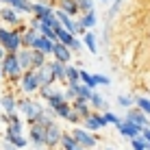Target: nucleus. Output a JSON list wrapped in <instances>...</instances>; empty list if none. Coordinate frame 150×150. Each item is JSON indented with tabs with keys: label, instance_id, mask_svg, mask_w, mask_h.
<instances>
[{
	"label": "nucleus",
	"instance_id": "f257e3e1",
	"mask_svg": "<svg viewBox=\"0 0 150 150\" xmlns=\"http://www.w3.org/2000/svg\"><path fill=\"white\" fill-rule=\"evenodd\" d=\"M2 74L11 76V79H22L24 68L20 65L18 54H15V52H7V57L2 59Z\"/></svg>",
	"mask_w": 150,
	"mask_h": 150
},
{
	"label": "nucleus",
	"instance_id": "f03ea898",
	"mask_svg": "<svg viewBox=\"0 0 150 150\" xmlns=\"http://www.w3.org/2000/svg\"><path fill=\"white\" fill-rule=\"evenodd\" d=\"M39 87H41V83H39L37 70H24V74H22V89L26 91V94H35Z\"/></svg>",
	"mask_w": 150,
	"mask_h": 150
},
{
	"label": "nucleus",
	"instance_id": "7ed1b4c3",
	"mask_svg": "<svg viewBox=\"0 0 150 150\" xmlns=\"http://www.w3.org/2000/svg\"><path fill=\"white\" fill-rule=\"evenodd\" d=\"M18 107H20V111H22L30 122H35V120L41 115V113H44V107L37 105V102H33V100H20Z\"/></svg>",
	"mask_w": 150,
	"mask_h": 150
},
{
	"label": "nucleus",
	"instance_id": "20e7f679",
	"mask_svg": "<svg viewBox=\"0 0 150 150\" xmlns=\"http://www.w3.org/2000/svg\"><path fill=\"white\" fill-rule=\"evenodd\" d=\"M117 131H120V135H124L126 139H133V137H137V135H142V131H144V126H139V124L135 122H131V120H124L117 124Z\"/></svg>",
	"mask_w": 150,
	"mask_h": 150
},
{
	"label": "nucleus",
	"instance_id": "39448f33",
	"mask_svg": "<svg viewBox=\"0 0 150 150\" xmlns=\"http://www.w3.org/2000/svg\"><path fill=\"white\" fill-rule=\"evenodd\" d=\"M30 142L35 146H46V124L30 122Z\"/></svg>",
	"mask_w": 150,
	"mask_h": 150
},
{
	"label": "nucleus",
	"instance_id": "423d86ee",
	"mask_svg": "<svg viewBox=\"0 0 150 150\" xmlns=\"http://www.w3.org/2000/svg\"><path fill=\"white\" fill-rule=\"evenodd\" d=\"M61 135H63V133H61V128L57 126L54 122H50L48 126H46V146H57V144H61Z\"/></svg>",
	"mask_w": 150,
	"mask_h": 150
},
{
	"label": "nucleus",
	"instance_id": "0eeeda50",
	"mask_svg": "<svg viewBox=\"0 0 150 150\" xmlns=\"http://www.w3.org/2000/svg\"><path fill=\"white\" fill-rule=\"evenodd\" d=\"M72 135H74L76 142H79L81 146H85V148H94L96 144H98V139H96L94 135H89V131H87V128H76Z\"/></svg>",
	"mask_w": 150,
	"mask_h": 150
},
{
	"label": "nucleus",
	"instance_id": "6e6552de",
	"mask_svg": "<svg viewBox=\"0 0 150 150\" xmlns=\"http://www.w3.org/2000/svg\"><path fill=\"white\" fill-rule=\"evenodd\" d=\"M37 76H39L41 85H52V83L57 81V76H54V72H52V63L46 61L41 68H37Z\"/></svg>",
	"mask_w": 150,
	"mask_h": 150
},
{
	"label": "nucleus",
	"instance_id": "1a4fd4ad",
	"mask_svg": "<svg viewBox=\"0 0 150 150\" xmlns=\"http://www.w3.org/2000/svg\"><path fill=\"white\" fill-rule=\"evenodd\" d=\"M54 59L57 61H63V63H70L72 59V50L68 44H63V41H54V50H52Z\"/></svg>",
	"mask_w": 150,
	"mask_h": 150
},
{
	"label": "nucleus",
	"instance_id": "9d476101",
	"mask_svg": "<svg viewBox=\"0 0 150 150\" xmlns=\"http://www.w3.org/2000/svg\"><path fill=\"white\" fill-rule=\"evenodd\" d=\"M107 117L105 115H100V113H89V115L85 117V128L87 131H98V128H102V126H107Z\"/></svg>",
	"mask_w": 150,
	"mask_h": 150
},
{
	"label": "nucleus",
	"instance_id": "9b49d317",
	"mask_svg": "<svg viewBox=\"0 0 150 150\" xmlns=\"http://www.w3.org/2000/svg\"><path fill=\"white\" fill-rule=\"evenodd\" d=\"M2 48L7 50V52H18V50L22 48V33H20V30H11V35L4 41Z\"/></svg>",
	"mask_w": 150,
	"mask_h": 150
},
{
	"label": "nucleus",
	"instance_id": "f8f14e48",
	"mask_svg": "<svg viewBox=\"0 0 150 150\" xmlns=\"http://www.w3.org/2000/svg\"><path fill=\"white\" fill-rule=\"evenodd\" d=\"M126 120H131V122H135V124H139V126H148V115L144 113L142 109H128V113H126Z\"/></svg>",
	"mask_w": 150,
	"mask_h": 150
},
{
	"label": "nucleus",
	"instance_id": "ddd939ff",
	"mask_svg": "<svg viewBox=\"0 0 150 150\" xmlns=\"http://www.w3.org/2000/svg\"><path fill=\"white\" fill-rule=\"evenodd\" d=\"M33 48H39L41 52H46V54H52V50H54V41H52V39H48L46 35H37V39H35Z\"/></svg>",
	"mask_w": 150,
	"mask_h": 150
},
{
	"label": "nucleus",
	"instance_id": "4468645a",
	"mask_svg": "<svg viewBox=\"0 0 150 150\" xmlns=\"http://www.w3.org/2000/svg\"><path fill=\"white\" fill-rule=\"evenodd\" d=\"M18 61H20V65H22L24 70H33V57H30V48H20L18 52Z\"/></svg>",
	"mask_w": 150,
	"mask_h": 150
},
{
	"label": "nucleus",
	"instance_id": "2eb2a0df",
	"mask_svg": "<svg viewBox=\"0 0 150 150\" xmlns=\"http://www.w3.org/2000/svg\"><path fill=\"white\" fill-rule=\"evenodd\" d=\"M79 24H81V28H85V30H89V28H94L96 24H98V18H96V11L91 9V11H85V15L79 20Z\"/></svg>",
	"mask_w": 150,
	"mask_h": 150
},
{
	"label": "nucleus",
	"instance_id": "dca6fc26",
	"mask_svg": "<svg viewBox=\"0 0 150 150\" xmlns=\"http://www.w3.org/2000/svg\"><path fill=\"white\" fill-rule=\"evenodd\" d=\"M2 2H7L9 7H13L20 13H33V4L26 2V0H2Z\"/></svg>",
	"mask_w": 150,
	"mask_h": 150
},
{
	"label": "nucleus",
	"instance_id": "f3484780",
	"mask_svg": "<svg viewBox=\"0 0 150 150\" xmlns=\"http://www.w3.org/2000/svg\"><path fill=\"white\" fill-rule=\"evenodd\" d=\"M72 109L79 113L83 120H85V117L89 115V105H87V100H85V98H76V100H74V105H72Z\"/></svg>",
	"mask_w": 150,
	"mask_h": 150
},
{
	"label": "nucleus",
	"instance_id": "a211bd4d",
	"mask_svg": "<svg viewBox=\"0 0 150 150\" xmlns=\"http://www.w3.org/2000/svg\"><path fill=\"white\" fill-rule=\"evenodd\" d=\"M54 30H57V41H63V44H68V46L72 44V39L76 37V35H72L70 30L63 26V24H59V26H57Z\"/></svg>",
	"mask_w": 150,
	"mask_h": 150
},
{
	"label": "nucleus",
	"instance_id": "6ab92c4d",
	"mask_svg": "<svg viewBox=\"0 0 150 150\" xmlns=\"http://www.w3.org/2000/svg\"><path fill=\"white\" fill-rule=\"evenodd\" d=\"M33 13H35V18H37V20H46L48 15H52L54 11L48 7V4H33Z\"/></svg>",
	"mask_w": 150,
	"mask_h": 150
},
{
	"label": "nucleus",
	"instance_id": "aec40b11",
	"mask_svg": "<svg viewBox=\"0 0 150 150\" xmlns=\"http://www.w3.org/2000/svg\"><path fill=\"white\" fill-rule=\"evenodd\" d=\"M68 83H81V70H76L74 65H65V85Z\"/></svg>",
	"mask_w": 150,
	"mask_h": 150
},
{
	"label": "nucleus",
	"instance_id": "412c9836",
	"mask_svg": "<svg viewBox=\"0 0 150 150\" xmlns=\"http://www.w3.org/2000/svg\"><path fill=\"white\" fill-rule=\"evenodd\" d=\"M30 57H33V70H37L46 63V52H41L39 48H30Z\"/></svg>",
	"mask_w": 150,
	"mask_h": 150
},
{
	"label": "nucleus",
	"instance_id": "4be33fe9",
	"mask_svg": "<svg viewBox=\"0 0 150 150\" xmlns=\"http://www.w3.org/2000/svg\"><path fill=\"white\" fill-rule=\"evenodd\" d=\"M0 18L4 20V22H9V24H18L20 22V15H18V11L11 7V9H2L0 11Z\"/></svg>",
	"mask_w": 150,
	"mask_h": 150
},
{
	"label": "nucleus",
	"instance_id": "5701e85b",
	"mask_svg": "<svg viewBox=\"0 0 150 150\" xmlns=\"http://www.w3.org/2000/svg\"><path fill=\"white\" fill-rule=\"evenodd\" d=\"M59 7L63 9V11H68L70 15H76V13L81 11V7H79V2H76V0H61Z\"/></svg>",
	"mask_w": 150,
	"mask_h": 150
},
{
	"label": "nucleus",
	"instance_id": "b1692460",
	"mask_svg": "<svg viewBox=\"0 0 150 150\" xmlns=\"http://www.w3.org/2000/svg\"><path fill=\"white\" fill-rule=\"evenodd\" d=\"M35 39H37V30H35V28L24 30V35H22V46H24V48H33Z\"/></svg>",
	"mask_w": 150,
	"mask_h": 150
},
{
	"label": "nucleus",
	"instance_id": "393cba45",
	"mask_svg": "<svg viewBox=\"0 0 150 150\" xmlns=\"http://www.w3.org/2000/svg\"><path fill=\"white\" fill-rule=\"evenodd\" d=\"M83 41H85V46H87V50H89V52H98V44H96V35L91 33V30H85V35H83Z\"/></svg>",
	"mask_w": 150,
	"mask_h": 150
},
{
	"label": "nucleus",
	"instance_id": "a878e982",
	"mask_svg": "<svg viewBox=\"0 0 150 150\" xmlns=\"http://www.w3.org/2000/svg\"><path fill=\"white\" fill-rule=\"evenodd\" d=\"M131 146H133V150H150V142H146L144 135H137L131 139Z\"/></svg>",
	"mask_w": 150,
	"mask_h": 150
},
{
	"label": "nucleus",
	"instance_id": "bb28decb",
	"mask_svg": "<svg viewBox=\"0 0 150 150\" xmlns=\"http://www.w3.org/2000/svg\"><path fill=\"white\" fill-rule=\"evenodd\" d=\"M50 63H52V72H54V76L59 81H65V65L68 63H63V61H50Z\"/></svg>",
	"mask_w": 150,
	"mask_h": 150
},
{
	"label": "nucleus",
	"instance_id": "cd10ccee",
	"mask_svg": "<svg viewBox=\"0 0 150 150\" xmlns=\"http://www.w3.org/2000/svg\"><path fill=\"white\" fill-rule=\"evenodd\" d=\"M63 100H68V98H65V94H61V91H52V94L48 96V105L52 107V109H57Z\"/></svg>",
	"mask_w": 150,
	"mask_h": 150
},
{
	"label": "nucleus",
	"instance_id": "c85d7f7f",
	"mask_svg": "<svg viewBox=\"0 0 150 150\" xmlns=\"http://www.w3.org/2000/svg\"><path fill=\"white\" fill-rule=\"evenodd\" d=\"M2 107H4V111L7 113H15V107H18V102H15V98L13 96H2Z\"/></svg>",
	"mask_w": 150,
	"mask_h": 150
},
{
	"label": "nucleus",
	"instance_id": "c756f323",
	"mask_svg": "<svg viewBox=\"0 0 150 150\" xmlns=\"http://www.w3.org/2000/svg\"><path fill=\"white\" fill-rule=\"evenodd\" d=\"M7 139L11 144H15V148H24V146H26V139L20 135V133H7Z\"/></svg>",
	"mask_w": 150,
	"mask_h": 150
},
{
	"label": "nucleus",
	"instance_id": "7c9ffc66",
	"mask_svg": "<svg viewBox=\"0 0 150 150\" xmlns=\"http://www.w3.org/2000/svg\"><path fill=\"white\" fill-rule=\"evenodd\" d=\"M135 107H139L146 115H150V98H146V96H139V98H135Z\"/></svg>",
	"mask_w": 150,
	"mask_h": 150
},
{
	"label": "nucleus",
	"instance_id": "2f4dec72",
	"mask_svg": "<svg viewBox=\"0 0 150 150\" xmlns=\"http://www.w3.org/2000/svg\"><path fill=\"white\" fill-rule=\"evenodd\" d=\"M89 102H91V107H94V109H105V107H107V100H105V98H102L100 94H96V91L91 94Z\"/></svg>",
	"mask_w": 150,
	"mask_h": 150
},
{
	"label": "nucleus",
	"instance_id": "473e14b6",
	"mask_svg": "<svg viewBox=\"0 0 150 150\" xmlns=\"http://www.w3.org/2000/svg\"><path fill=\"white\" fill-rule=\"evenodd\" d=\"M81 83H85V85H87V87H91V89H94V87L98 85L96 79H94V74H89V72H85V70H81Z\"/></svg>",
	"mask_w": 150,
	"mask_h": 150
},
{
	"label": "nucleus",
	"instance_id": "72a5a7b5",
	"mask_svg": "<svg viewBox=\"0 0 150 150\" xmlns=\"http://www.w3.org/2000/svg\"><path fill=\"white\" fill-rule=\"evenodd\" d=\"M91 94H94V89H91V87H87L85 83H79V98H85V100H89Z\"/></svg>",
	"mask_w": 150,
	"mask_h": 150
},
{
	"label": "nucleus",
	"instance_id": "f704fd0d",
	"mask_svg": "<svg viewBox=\"0 0 150 150\" xmlns=\"http://www.w3.org/2000/svg\"><path fill=\"white\" fill-rule=\"evenodd\" d=\"M54 111H57V115H59V117H68V113L72 111V107L68 105V100H63V102H61V105L57 107Z\"/></svg>",
	"mask_w": 150,
	"mask_h": 150
},
{
	"label": "nucleus",
	"instance_id": "c9c22d12",
	"mask_svg": "<svg viewBox=\"0 0 150 150\" xmlns=\"http://www.w3.org/2000/svg\"><path fill=\"white\" fill-rule=\"evenodd\" d=\"M117 105H120V107H126V109H131V107L135 105V98H128V96H117Z\"/></svg>",
	"mask_w": 150,
	"mask_h": 150
},
{
	"label": "nucleus",
	"instance_id": "e433bc0d",
	"mask_svg": "<svg viewBox=\"0 0 150 150\" xmlns=\"http://www.w3.org/2000/svg\"><path fill=\"white\" fill-rule=\"evenodd\" d=\"M102 115H105L107 117V122H109V124H115V126H117V124H120L122 120H120V117H117L115 115V113H111V111H105V113H102Z\"/></svg>",
	"mask_w": 150,
	"mask_h": 150
},
{
	"label": "nucleus",
	"instance_id": "4c0bfd02",
	"mask_svg": "<svg viewBox=\"0 0 150 150\" xmlns=\"http://www.w3.org/2000/svg\"><path fill=\"white\" fill-rule=\"evenodd\" d=\"M76 2H79L81 11H91V9H94V2H91V0H76Z\"/></svg>",
	"mask_w": 150,
	"mask_h": 150
},
{
	"label": "nucleus",
	"instance_id": "58836bf2",
	"mask_svg": "<svg viewBox=\"0 0 150 150\" xmlns=\"http://www.w3.org/2000/svg\"><path fill=\"white\" fill-rule=\"evenodd\" d=\"M94 79H96V83H98V85H111V79H109V76H102V74H94Z\"/></svg>",
	"mask_w": 150,
	"mask_h": 150
},
{
	"label": "nucleus",
	"instance_id": "ea45409f",
	"mask_svg": "<svg viewBox=\"0 0 150 150\" xmlns=\"http://www.w3.org/2000/svg\"><path fill=\"white\" fill-rule=\"evenodd\" d=\"M70 50H74V52L83 50V41H81L79 37H74V39H72V44H70Z\"/></svg>",
	"mask_w": 150,
	"mask_h": 150
},
{
	"label": "nucleus",
	"instance_id": "a19ab883",
	"mask_svg": "<svg viewBox=\"0 0 150 150\" xmlns=\"http://www.w3.org/2000/svg\"><path fill=\"white\" fill-rule=\"evenodd\" d=\"M120 7H122V0H113V4H111V9H109V15H111V18L120 11Z\"/></svg>",
	"mask_w": 150,
	"mask_h": 150
},
{
	"label": "nucleus",
	"instance_id": "79ce46f5",
	"mask_svg": "<svg viewBox=\"0 0 150 150\" xmlns=\"http://www.w3.org/2000/svg\"><path fill=\"white\" fill-rule=\"evenodd\" d=\"M65 120H70L72 124H76V122H79V120H83V117H81V115H79V113H76L74 109H72V111L68 113V117H65Z\"/></svg>",
	"mask_w": 150,
	"mask_h": 150
},
{
	"label": "nucleus",
	"instance_id": "37998d69",
	"mask_svg": "<svg viewBox=\"0 0 150 150\" xmlns=\"http://www.w3.org/2000/svg\"><path fill=\"white\" fill-rule=\"evenodd\" d=\"M39 91H41V96L48 100V96L52 94V87H50V85H41V87H39Z\"/></svg>",
	"mask_w": 150,
	"mask_h": 150
},
{
	"label": "nucleus",
	"instance_id": "c03bdc74",
	"mask_svg": "<svg viewBox=\"0 0 150 150\" xmlns=\"http://www.w3.org/2000/svg\"><path fill=\"white\" fill-rule=\"evenodd\" d=\"M9 35H11V30H7V28H0V46H4V41L9 39Z\"/></svg>",
	"mask_w": 150,
	"mask_h": 150
},
{
	"label": "nucleus",
	"instance_id": "a18cd8bd",
	"mask_svg": "<svg viewBox=\"0 0 150 150\" xmlns=\"http://www.w3.org/2000/svg\"><path fill=\"white\" fill-rule=\"evenodd\" d=\"M142 135L146 137V142H150V126H144V131H142Z\"/></svg>",
	"mask_w": 150,
	"mask_h": 150
},
{
	"label": "nucleus",
	"instance_id": "49530a36",
	"mask_svg": "<svg viewBox=\"0 0 150 150\" xmlns=\"http://www.w3.org/2000/svg\"><path fill=\"white\" fill-rule=\"evenodd\" d=\"M4 150H15V144H11V142L7 139V144H4Z\"/></svg>",
	"mask_w": 150,
	"mask_h": 150
},
{
	"label": "nucleus",
	"instance_id": "de8ad7c7",
	"mask_svg": "<svg viewBox=\"0 0 150 150\" xmlns=\"http://www.w3.org/2000/svg\"><path fill=\"white\" fill-rule=\"evenodd\" d=\"M4 57H7V54H4V50H2V46H0V59H4Z\"/></svg>",
	"mask_w": 150,
	"mask_h": 150
},
{
	"label": "nucleus",
	"instance_id": "09e8293b",
	"mask_svg": "<svg viewBox=\"0 0 150 150\" xmlns=\"http://www.w3.org/2000/svg\"><path fill=\"white\" fill-rule=\"evenodd\" d=\"M148 41H150V30H148Z\"/></svg>",
	"mask_w": 150,
	"mask_h": 150
},
{
	"label": "nucleus",
	"instance_id": "8fccbe9b",
	"mask_svg": "<svg viewBox=\"0 0 150 150\" xmlns=\"http://www.w3.org/2000/svg\"><path fill=\"white\" fill-rule=\"evenodd\" d=\"M0 76H2V68H0Z\"/></svg>",
	"mask_w": 150,
	"mask_h": 150
},
{
	"label": "nucleus",
	"instance_id": "3c124183",
	"mask_svg": "<svg viewBox=\"0 0 150 150\" xmlns=\"http://www.w3.org/2000/svg\"><path fill=\"white\" fill-rule=\"evenodd\" d=\"M102 2H107V0H102Z\"/></svg>",
	"mask_w": 150,
	"mask_h": 150
},
{
	"label": "nucleus",
	"instance_id": "603ef678",
	"mask_svg": "<svg viewBox=\"0 0 150 150\" xmlns=\"http://www.w3.org/2000/svg\"><path fill=\"white\" fill-rule=\"evenodd\" d=\"M0 11H2V9H0Z\"/></svg>",
	"mask_w": 150,
	"mask_h": 150
},
{
	"label": "nucleus",
	"instance_id": "864d4df0",
	"mask_svg": "<svg viewBox=\"0 0 150 150\" xmlns=\"http://www.w3.org/2000/svg\"><path fill=\"white\" fill-rule=\"evenodd\" d=\"M0 2H2V0H0Z\"/></svg>",
	"mask_w": 150,
	"mask_h": 150
}]
</instances>
